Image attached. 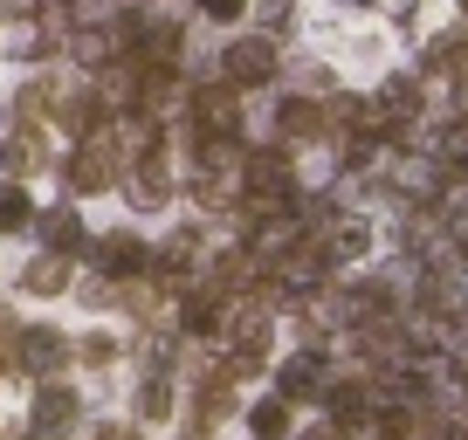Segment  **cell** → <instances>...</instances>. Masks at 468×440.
Listing matches in <instances>:
<instances>
[{"label":"cell","mask_w":468,"mask_h":440,"mask_svg":"<svg viewBox=\"0 0 468 440\" xmlns=\"http://www.w3.org/2000/svg\"><path fill=\"white\" fill-rule=\"evenodd\" d=\"M234 7H241V0H207V15H214V21H228Z\"/></svg>","instance_id":"obj_3"},{"label":"cell","mask_w":468,"mask_h":440,"mask_svg":"<svg viewBox=\"0 0 468 440\" xmlns=\"http://www.w3.org/2000/svg\"><path fill=\"white\" fill-rule=\"evenodd\" d=\"M269 69H276L269 42H241V48H234V62H228V76H234V83H262Z\"/></svg>","instance_id":"obj_1"},{"label":"cell","mask_w":468,"mask_h":440,"mask_svg":"<svg viewBox=\"0 0 468 440\" xmlns=\"http://www.w3.org/2000/svg\"><path fill=\"white\" fill-rule=\"evenodd\" d=\"M21 214H28V200H21V193H0V227H21Z\"/></svg>","instance_id":"obj_2"}]
</instances>
